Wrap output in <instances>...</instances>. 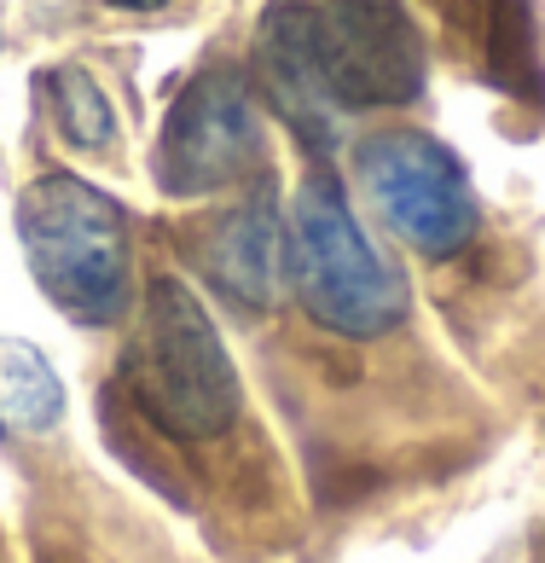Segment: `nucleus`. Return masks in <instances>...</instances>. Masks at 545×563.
<instances>
[{
    "mask_svg": "<svg viewBox=\"0 0 545 563\" xmlns=\"http://www.w3.org/2000/svg\"><path fill=\"white\" fill-rule=\"evenodd\" d=\"M262 58L290 122L331 111H389L424 88V47L401 0H272Z\"/></svg>",
    "mask_w": 545,
    "mask_h": 563,
    "instance_id": "obj_1",
    "label": "nucleus"
},
{
    "mask_svg": "<svg viewBox=\"0 0 545 563\" xmlns=\"http://www.w3.org/2000/svg\"><path fill=\"white\" fill-rule=\"evenodd\" d=\"M285 279L313 325L371 343L412 314V290L371 233L354 221L337 180H308L285 227Z\"/></svg>",
    "mask_w": 545,
    "mask_h": 563,
    "instance_id": "obj_2",
    "label": "nucleus"
},
{
    "mask_svg": "<svg viewBox=\"0 0 545 563\" xmlns=\"http://www.w3.org/2000/svg\"><path fill=\"white\" fill-rule=\"evenodd\" d=\"M18 239L41 297L81 325H111L129 308V216L93 180L47 169L18 198Z\"/></svg>",
    "mask_w": 545,
    "mask_h": 563,
    "instance_id": "obj_3",
    "label": "nucleus"
},
{
    "mask_svg": "<svg viewBox=\"0 0 545 563\" xmlns=\"http://www.w3.org/2000/svg\"><path fill=\"white\" fill-rule=\"evenodd\" d=\"M134 366H140L134 395L169 435L209 442V435L233 430L238 372L226 361V343L209 320V308L175 274L152 279V290H145V331Z\"/></svg>",
    "mask_w": 545,
    "mask_h": 563,
    "instance_id": "obj_4",
    "label": "nucleus"
},
{
    "mask_svg": "<svg viewBox=\"0 0 545 563\" xmlns=\"http://www.w3.org/2000/svg\"><path fill=\"white\" fill-rule=\"evenodd\" d=\"M360 180L377 203V216L394 227V239H407L418 256H458L476 227V192H470V175L458 152H447L435 134H412V129H394V134H371L360 152Z\"/></svg>",
    "mask_w": 545,
    "mask_h": 563,
    "instance_id": "obj_5",
    "label": "nucleus"
},
{
    "mask_svg": "<svg viewBox=\"0 0 545 563\" xmlns=\"http://www.w3.org/2000/svg\"><path fill=\"white\" fill-rule=\"evenodd\" d=\"M262 163V122L233 70H209L175 99L157 140V180L175 198L221 192Z\"/></svg>",
    "mask_w": 545,
    "mask_h": 563,
    "instance_id": "obj_6",
    "label": "nucleus"
},
{
    "mask_svg": "<svg viewBox=\"0 0 545 563\" xmlns=\"http://www.w3.org/2000/svg\"><path fill=\"white\" fill-rule=\"evenodd\" d=\"M192 262L226 302L244 308V314L272 308L279 279H285V227H279L272 198L256 192V198H244L238 210H226L221 221H209L192 244Z\"/></svg>",
    "mask_w": 545,
    "mask_h": 563,
    "instance_id": "obj_7",
    "label": "nucleus"
},
{
    "mask_svg": "<svg viewBox=\"0 0 545 563\" xmlns=\"http://www.w3.org/2000/svg\"><path fill=\"white\" fill-rule=\"evenodd\" d=\"M58 419H65V384L47 366V354L18 338H0V424L41 435Z\"/></svg>",
    "mask_w": 545,
    "mask_h": 563,
    "instance_id": "obj_8",
    "label": "nucleus"
},
{
    "mask_svg": "<svg viewBox=\"0 0 545 563\" xmlns=\"http://www.w3.org/2000/svg\"><path fill=\"white\" fill-rule=\"evenodd\" d=\"M47 99H53L58 134H65L70 145H81V152H104V145L116 140V111H111V99H104V88L88 70H76V65L53 70Z\"/></svg>",
    "mask_w": 545,
    "mask_h": 563,
    "instance_id": "obj_9",
    "label": "nucleus"
},
{
    "mask_svg": "<svg viewBox=\"0 0 545 563\" xmlns=\"http://www.w3.org/2000/svg\"><path fill=\"white\" fill-rule=\"evenodd\" d=\"M116 12H157V7H169V0H111Z\"/></svg>",
    "mask_w": 545,
    "mask_h": 563,
    "instance_id": "obj_10",
    "label": "nucleus"
}]
</instances>
